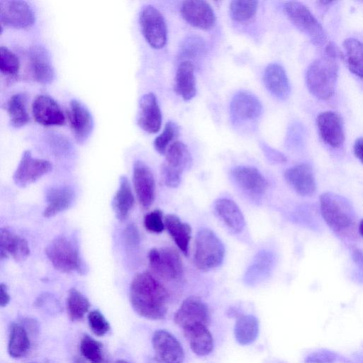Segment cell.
<instances>
[{
    "instance_id": "49",
    "label": "cell",
    "mask_w": 363,
    "mask_h": 363,
    "mask_svg": "<svg viewBox=\"0 0 363 363\" xmlns=\"http://www.w3.org/2000/svg\"><path fill=\"white\" fill-rule=\"evenodd\" d=\"M355 156L363 163V138H359L354 145Z\"/></svg>"
},
{
    "instance_id": "21",
    "label": "cell",
    "mask_w": 363,
    "mask_h": 363,
    "mask_svg": "<svg viewBox=\"0 0 363 363\" xmlns=\"http://www.w3.org/2000/svg\"><path fill=\"white\" fill-rule=\"evenodd\" d=\"M317 126L322 140L333 147L341 146L345 140L343 123L334 111L320 113L317 117Z\"/></svg>"
},
{
    "instance_id": "53",
    "label": "cell",
    "mask_w": 363,
    "mask_h": 363,
    "mask_svg": "<svg viewBox=\"0 0 363 363\" xmlns=\"http://www.w3.org/2000/svg\"><path fill=\"white\" fill-rule=\"evenodd\" d=\"M115 363H129V362L125 360H123V359H120V360L116 361Z\"/></svg>"
},
{
    "instance_id": "10",
    "label": "cell",
    "mask_w": 363,
    "mask_h": 363,
    "mask_svg": "<svg viewBox=\"0 0 363 363\" xmlns=\"http://www.w3.org/2000/svg\"><path fill=\"white\" fill-rule=\"evenodd\" d=\"M35 12L30 4L21 0L0 1V21L16 28H28L35 23Z\"/></svg>"
},
{
    "instance_id": "34",
    "label": "cell",
    "mask_w": 363,
    "mask_h": 363,
    "mask_svg": "<svg viewBox=\"0 0 363 363\" xmlns=\"http://www.w3.org/2000/svg\"><path fill=\"white\" fill-rule=\"evenodd\" d=\"M7 112L10 124L14 128H21L29 122L27 111V96L23 93L13 94L7 102Z\"/></svg>"
},
{
    "instance_id": "15",
    "label": "cell",
    "mask_w": 363,
    "mask_h": 363,
    "mask_svg": "<svg viewBox=\"0 0 363 363\" xmlns=\"http://www.w3.org/2000/svg\"><path fill=\"white\" fill-rule=\"evenodd\" d=\"M71 130L76 141L84 143L94 128V120L88 108L80 101L72 99L67 112Z\"/></svg>"
},
{
    "instance_id": "12",
    "label": "cell",
    "mask_w": 363,
    "mask_h": 363,
    "mask_svg": "<svg viewBox=\"0 0 363 363\" xmlns=\"http://www.w3.org/2000/svg\"><path fill=\"white\" fill-rule=\"evenodd\" d=\"M174 321L182 329L198 324L208 325L210 313L199 297L191 296L184 300L174 313Z\"/></svg>"
},
{
    "instance_id": "23",
    "label": "cell",
    "mask_w": 363,
    "mask_h": 363,
    "mask_svg": "<svg viewBox=\"0 0 363 363\" xmlns=\"http://www.w3.org/2000/svg\"><path fill=\"white\" fill-rule=\"evenodd\" d=\"M45 200L43 216L50 218L69 208L75 201V193L69 186H52L47 190Z\"/></svg>"
},
{
    "instance_id": "2",
    "label": "cell",
    "mask_w": 363,
    "mask_h": 363,
    "mask_svg": "<svg viewBox=\"0 0 363 363\" xmlns=\"http://www.w3.org/2000/svg\"><path fill=\"white\" fill-rule=\"evenodd\" d=\"M335 51L334 47L329 45L325 55L312 62L306 74L309 91L319 99H328L335 91L338 71Z\"/></svg>"
},
{
    "instance_id": "29",
    "label": "cell",
    "mask_w": 363,
    "mask_h": 363,
    "mask_svg": "<svg viewBox=\"0 0 363 363\" xmlns=\"http://www.w3.org/2000/svg\"><path fill=\"white\" fill-rule=\"evenodd\" d=\"M174 91L185 101L191 100L196 95L194 66L190 61L179 64L175 75Z\"/></svg>"
},
{
    "instance_id": "16",
    "label": "cell",
    "mask_w": 363,
    "mask_h": 363,
    "mask_svg": "<svg viewBox=\"0 0 363 363\" xmlns=\"http://www.w3.org/2000/svg\"><path fill=\"white\" fill-rule=\"evenodd\" d=\"M133 183L140 204L150 207L155 200V182L150 168L141 160L133 163Z\"/></svg>"
},
{
    "instance_id": "37",
    "label": "cell",
    "mask_w": 363,
    "mask_h": 363,
    "mask_svg": "<svg viewBox=\"0 0 363 363\" xmlns=\"http://www.w3.org/2000/svg\"><path fill=\"white\" fill-rule=\"evenodd\" d=\"M90 303L77 289L72 288L69 291L67 298V308L69 318L72 321L82 319L88 312Z\"/></svg>"
},
{
    "instance_id": "17",
    "label": "cell",
    "mask_w": 363,
    "mask_h": 363,
    "mask_svg": "<svg viewBox=\"0 0 363 363\" xmlns=\"http://www.w3.org/2000/svg\"><path fill=\"white\" fill-rule=\"evenodd\" d=\"M180 13L186 22L201 30L211 29L216 23L214 11L205 1H185L181 6Z\"/></svg>"
},
{
    "instance_id": "33",
    "label": "cell",
    "mask_w": 363,
    "mask_h": 363,
    "mask_svg": "<svg viewBox=\"0 0 363 363\" xmlns=\"http://www.w3.org/2000/svg\"><path fill=\"white\" fill-rule=\"evenodd\" d=\"M259 334V322L252 315H240L238 316L234 335L236 341L241 345H248L255 341Z\"/></svg>"
},
{
    "instance_id": "9",
    "label": "cell",
    "mask_w": 363,
    "mask_h": 363,
    "mask_svg": "<svg viewBox=\"0 0 363 363\" xmlns=\"http://www.w3.org/2000/svg\"><path fill=\"white\" fill-rule=\"evenodd\" d=\"M139 23L147 43L155 49L162 48L167 43V29L160 11L152 5H146L140 12Z\"/></svg>"
},
{
    "instance_id": "20",
    "label": "cell",
    "mask_w": 363,
    "mask_h": 363,
    "mask_svg": "<svg viewBox=\"0 0 363 363\" xmlns=\"http://www.w3.org/2000/svg\"><path fill=\"white\" fill-rule=\"evenodd\" d=\"M28 56L34 79L42 84H51L55 72L48 50L41 45H35L30 48Z\"/></svg>"
},
{
    "instance_id": "46",
    "label": "cell",
    "mask_w": 363,
    "mask_h": 363,
    "mask_svg": "<svg viewBox=\"0 0 363 363\" xmlns=\"http://www.w3.org/2000/svg\"><path fill=\"white\" fill-rule=\"evenodd\" d=\"M124 240L129 247H137L140 242L138 229L134 225H128L124 230Z\"/></svg>"
},
{
    "instance_id": "24",
    "label": "cell",
    "mask_w": 363,
    "mask_h": 363,
    "mask_svg": "<svg viewBox=\"0 0 363 363\" xmlns=\"http://www.w3.org/2000/svg\"><path fill=\"white\" fill-rule=\"evenodd\" d=\"M284 177L288 184L301 196H311L315 191L314 174L311 167L306 164H298L287 169Z\"/></svg>"
},
{
    "instance_id": "43",
    "label": "cell",
    "mask_w": 363,
    "mask_h": 363,
    "mask_svg": "<svg viewBox=\"0 0 363 363\" xmlns=\"http://www.w3.org/2000/svg\"><path fill=\"white\" fill-rule=\"evenodd\" d=\"M88 322L91 330L97 336L104 335L110 329L108 322L98 310H93L89 313Z\"/></svg>"
},
{
    "instance_id": "44",
    "label": "cell",
    "mask_w": 363,
    "mask_h": 363,
    "mask_svg": "<svg viewBox=\"0 0 363 363\" xmlns=\"http://www.w3.org/2000/svg\"><path fill=\"white\" fill-rule=\"evenodd\" d=\"M144 225L146 230L151 233L162 232L165 228L162 212L160 210H154L147 213L144 218Z\"/></svg>"
},
{
    "instance_id": "6",
    "label": "cell",
    "mask_w": 363,
    "mask_h": 363,
    "mask_svg": "<svg viewBox=\"0 0 363 363\" xmlns=\"http://www.w3.org/2000/svg\"><path fill=\"white\" fill-rule=\"evenodd\" d=\"M191 156L187 146L181 141L172 143L165 153L161 167V174L166 186L177 187L183 172L191 164Z\"/></svg>"
},
{
    "instance_id": "41",
    "label": "cell",
    "mask_w": 363,
    "mask_h": 363,
    "mask_svg": "<svg viewBox=\"0 0 363 363\" xmlns=\"http://www.w3.org/2000/svg\"><path fill=\"white\" fill-rule=\"evenodd\" d=\"M179 132V126L175 123L167 122L162 132L154 140L155 150L161 155H165L172 142L178 136Z\"/></svg>"
},
{
    "instance_id": "13",
    "label": "cell",
    "mask_w": 363,
    "mask_h": 363,
    "mask_svg": "<svg viewBox=\"0 0 363 363\" xmlns=\"http://www.w3.org/2000/svg\"><path fill=\"white\" fill-rule=\"evenodd\" d=\"M230 175L236 186L253 199L262 197L267 189L265 178L255 167L238 166L231 170Z\"/></svg>"
},
{
    "instance_id": "5",
    "label": "cell",
    "mask_w": 363,
    "mask_h": 363,
    "mask_svg": "<svg viewBox=\"0 0 363 363\" xmlns=\"http://www.w3.org/2000/svg\"><path fill=\"white\" fill-rule=\"evenodd\" d=\"M225 247L213 231L202 228L196 234L194 256L196 267L208 271L220 266L224 259Z\"/></svg>"
},
{
    "instance_id": "18",
    "label": "cell",
    "mask_w": 363,
    "mask_h": 363,
    "mask_svg": "<svg viewBox=\"0 0 363 363\" xmlns=\"http://www.w3.org/2000/svg\"><path fill=\"white\" fill-rule=\"evenodd\" d=\"M34 119L45 126L62 125L65 122V114L57 102L51 96L40 94L32 105Z\"/></svg>"
},
{
    "instance_id": "45",
    "label": "cell",
    "mask_w": 363,
    "mask_h": 363,
    "mask_svg": "<svg viewBox=\"0 0 363 363\" xmlns=\"http://www.w3.org/2000/svg\"><path fill=\"white\" fill-rule=\"evenodd\" d=\"M337 359L335 353L329 350L316 351L309 354L305 359L306 363H332Z\"/></svg>"
},
{
    "instance_id": "27",
    "label": "cell",
    "mask_w": 363,
    "mask_h": 363,
    "mask_svg": "<svg viewBox=\"0 0 363 363\" xmlns=\"http://www.w3.org/2000/svg\"><path fill=\"white\" fill-rule=\"evenodd\" d=\"M184 335L196 355L203 357L213 350V338L207 325L198 324L183 328Z\"/></svg>"
},
{
    "instance_id": "31",
    "label": "cell",
    "mask_w": 363,
    "mask_h": 363,
    "mask_svg": "<svg viewBox=\"0 0 363 363\" xmlns=\"http://www.w3.org/2000/svg\"><path fill=\"white\" fill-rule=\"evenodd\" d=\"M274 257L272 252L262 251L257 254L245 274V281L249 285L264 280L272 271Z\"/></svg>"
},
{
    "instance_id": "4",
    "label": "cell",
    "mask_w": 363,
    "mask_h": 363,
    "mask_svg": "<svg viewBox=\"0 0 363 363\" xmlns=\"http://www.w3.org/2000/svg\"><path fill=\"white\" fill-rule=\"evenodd\" d=\"M320 211L328 226L340 235L351 233L355 225V215L350 203L342 196L332 192L320 197Z\"/></svg>"
},
{
    "instance_id": "39",
    "label": "cell",
    "mask_w": 363,
    "mask_h": 363,
    "mask_svg": "<svg viewBox=\"0 0 363 363\" xmlns=\"http://www.w3.org/2000/svg\"><path fill=\"white\" fill-rule=\"evenodd\" d=\"M206 52V44L201 37L191 35L181 44L179 56L182 58L194 59L202 56Z\"/></svg>"
},
{
    "instance_id": "8",
    "label": "cell",
    "mask_w": 363,
    "mask_h": 363,
    "mask_svg": "<svg viewBox=\"0 0 363 363\" xmlns=\"http://www.w3.org/2000/svg\"><path fill=\"white\" fill-rule=\"evenodd\" d=\"M148 260L154 273L164 280L175 281L182 276V259L172 247L152 248L148 253Z\"/></svg>"
},
{
    "instance_id": "40",
    "label": "cell",
    "mask_w": 363,
    "mask_h": 363,
    "mask_svg": "<svg viewBox=\"0 0 363 363\" xmlns=\"http://www.w3.org/2000/svg\"><path fill=\"white\" fill-rule=\"evenodd\" d=\"M102 344L92 337L85 335L80 342V351L91 363H103Z\"/></svg>"
},
{
    "instance_id": "19",
    "label": "cell",
    "mask_w": 363,
    "mask_h": 363,
    "mask_svg": "<svg viewBox=\"0 0 363 363\" xmlns=\"http://www.w3.org/2000/svg\"><path fill=\"white\" fill-rule=\"evenodd\" d=\"M138 125L148 133H157L162 125V112L153 93H147L139 101Z\"/></svg>"
},
{
    "instance_id": "36",
    "label": "cell",
    "mask_w": 363,
    "mask_h": 363,
    "mask_svg": "<svg viewBox=\"0 0 363 363\" xmlns=\"http://www.w3.org/2000/svg\"><path fill=\"white\" fill-rule=\"evenodd\" d=\"M343 47L350 70L363 79V43L355 38H347L343 42Z\"/></svg>"
},
{
    "instance_id": "35",
    "label": "cell",
    "mask_w": 363,
    "mask_h": 363,
    "mask_svg": "<svg viewBox=\"0 0 363 363\" xmlns=\"http://www.w3.org/2000/svg\"><path fill=\"white\" fill-rule=\"evenodd\" d=\"M30 346V340L26 328L17 323L12 324L10 330L8 352L13 358L24 357Z\"/></svg>"
},
{
    "instance_id": "50",
    "label": "cell",
    "mask_w": 363,
    "mask_h": 363,
    "mask_svg": "<svg viewBox=\"0 0 363 363\" xmlns=\"http://www.w3.org/2000/svg\"><path fill=\"white\" fill-rule=\"evenodd\" d=\"M352 259L355 264L363 271V250L354 249L352 251Z\"/></svg>"
},
{
    "instance_id": "7",
    "label": "cell",
    "mask_w": 363,
    "mask_h": 363,
    "mask_svg": "<svg viewBox=\"0 0 363 363\" xmlns=\"http://www.w3.org/2000/svg\"><path fill=\"white\" fill-rule=\"evenodd\" d=\"M284 11L289 21L313 43H325L326 35L323 28L306 5L298 1H288L284 5Z\"/></svg>"
},
{
    "instance_id": "25",
    "label": "cell",
    "mask_w": 363,
    "mask_h": 363,
    "mask_svg": "<svg viewBox=\"0 0 363 363\" xmlns=\"http://www.w3.org/2000/svg\"><path fill=\"white\" fill-rule=\"evenodd\" d=\"M263 82L272 95L279 99H286L290 94L291 86L284 68L278 63L267 66L263 74Z\"/></svg>"
},
{
    "instance_id": "22",
    "label": "cell",
    "mask_w": 363,
    "mask_h": 363,
    "mask_svg": "<svg viewBox=\"0 0 363 363\" xmlns=\"http://www.w3.org/2000/svg\"><path fill=\"white\" fill-rule=\"evenodd\" d=\"M230 110L235 120H255L261 115L262 106L259 99L252 93L240 91L232 98Z\"/></svg>"
},
{
    "instance_id": "51",
    "label": "cell",
    "mask_w": 363,
    "mask_h": 363,
    "mask_svg": "<svg viewBox=\"0 0 363 363\" xmlns=\"http://www.w3.org/2000/svg\"><path fill=\"white\" fill-rule=\"evenodd\" d=\"M359 232L362 236H363V219L360 221L359 225Z\"/></svg>"
},
{
    "instance_id": "14",
    "label": "cell",
    "mask_w": 363,
    "mask_h": 363,
    "mask_svg": "<svg viewBox=\"0 0 363 363\" xmlns=\"http://www.w3.org/2000/svg\"><path fill=\"white\" fill-rule=\"evenodd\" d=\"M156 358L162 363H183L184 352L180 342L165 330H156L152 337Z\"/></svg>"
},
{
    "instance_id": "26",
    "label": "cell",
    "mask_w": 363,
    "mask_h": 363,
    "mask_svg": "<svg viewBox=\"0 0 363 363\" xmlns=\"http://www.w3.org/2000/svg\"><path fill=\"white\" fill-rule=\"evenodd\" d=\"M30 255L28 242L23 238L13 233L7 228L0 230L1 259L11 256L16 262H23Z\"/></svg>"
},
{
    "instance_id": "52",
    "label": "cell",
    "mask_w": 363,
    "mask_h": 363,
    "mask_svg": "<svg viewBox=\"0 0 363 363\" xmlns=\"http://www.w3.org/2000/svg\"><path fill=\"white\" fill-rule=\"evenodd\" d=\"M73 363H86L82 357H76Z\"/></svg>"
},
{
    "instance_id": "28",
    "label": "cell",
    "mask_w": 363,
    "mask_h": 363,
    "mask_svg": "<svg viewBox=\"0 0 363 363\" xmlns=\"http://www.w3.org/2000/svg\"><path fill=\"white\" fill-rule=\"evenodd\" d=\"M214 210L220 219L234 233H240L245 226V219L238 206L232 200L221 198L214 203Z\"/></svg>"
},
{
    "instance_id": "48",
    "label": "cell",
    "mask_w": 363,
    "mask_h": 363,
    "mask_svg": "<svg viewBox=\"0 0 363 363\" xmlns=\"http://www.w3.org/2000/svg\"><path fill=\"white\" fill-rule=\"evenodd\" d=\"M10 296L8 292L6 286L1 283L0 284V306L1 307H5L10 302Z\"/></svg>"
},
{
    "instance_id": "1",
    "label": "cell",
    "mask_w": 363,
    "mask_h": 363,
    "mask_svg": "<svg viewBox=\"0 0 363 363\" xmlns=\"http://www.w3.org/2000/svg\"><path fill=\"white\" fill-rule=\"evenodd\" d=\"M169 293L149 272L135 274L130 286V300L134 311L150 320L163 319L167 311Z\"/></svg>"
},
{
    "instance_id": "32",
    "label": "cell",
    "mask_w": 363,
    "mask_h": 363,
    "mask_svg": "<svg viewBox=\"0 0 363 363\" xmlns=\"http://www.w3.org/2000/svg\"><path fill=\"white\" fill-rule=\"evenodd\" d=\"M164 226L180 250L188 255L191 228L186 223L181 221L174 214H168L164 218Z\"/></svg>"
},
{
    "instance_id": "11",
    "label": "cell",
    "mask_w": 363,
    "mask_h": 363,
    "mask_svg": "<svg viewBox=\"0 0 363 363\" xmlns=\"http://www.w3.org/2000/svg\"><path fill=\"white\" fill-rule=\"evenodd\" d=\"M52 167L49 161L35 158L29 150H26L13 173V182L20 187H26L50 172Z\"/></svg>"
},
{
    "instance_id": "3",
    "label": "cell",
    "mask_w": 363,
    "mask_h": 363,
    "mask_svg": "<svg viewBox=\"0 0 363 363\" xmlns=\"http://www.w3.org/2000/svg\"><path fill=\"white\" fill-rule=\"evenodd\" d=\"M45 252L55 269L63 273L76 272L80 274H86L87 268L80 255L75 237L58 236L49 243Z\"/></svg>"
},
{
    "instance_id": "30",
    "label": "cell",
    "mask_w": 363,
    "mask_h": 363,
    "mask_svg": "<svg viewBox=\"0 0 363 363\" xmlns=\"http://www.w3.org/2000/svg\"><path fill=\"white\" fill-rule=\"evenodd\" d=\"M134 202L130 184L125 176H121L118 189L112 200L113 211L118 220L123 221L127 218Z\"/></svg>"
},
{
    "instance_id": "42",
    "label": "cell",
    "mask_w": 363,
    "mask_h": 363,
    "mask_svg": "<svg viewBox=\"0 0 363 363\" xmlns=\"http://www.w3.org/2000/svg\"><path fill=\"white\" fill-rule=\"evenodd\" d=\"M20 62L18 57L8 48H0V70L3 74L14 77L18 74Z\"/></svg>"
},
{
    "instance_id": "38",
    "label": "cell",
    "mask_w": 363,
    "mask_h": 363,
    "mask_svg": "<svg viewBox=\"0 0 363 363\" xmlns=\"http://www.w3.org/2000/svg\"><path fill=\"white\" fill-rule=\"evenodd\" d=\"M257 1L235 0L230 2V14L237 22L245 23L250 21L257 9Z\"/></svg>"
},
{
    "instance_id": "47",
    "label": "cell",
    "mask_w": 363,
    "mask_h": 363,
    "mask_svg": "<svg viewBox=\"0 0 363 363\" xmlns=\"http://www.w3.org/2000/svg\"><path fill=\"white\" fill-rule=\"evenodd\" d=\"M263 150L269 160L274 162H284L286 161L284 155L270 147L263 145Z\"/></svg>"
}]
</instances>
